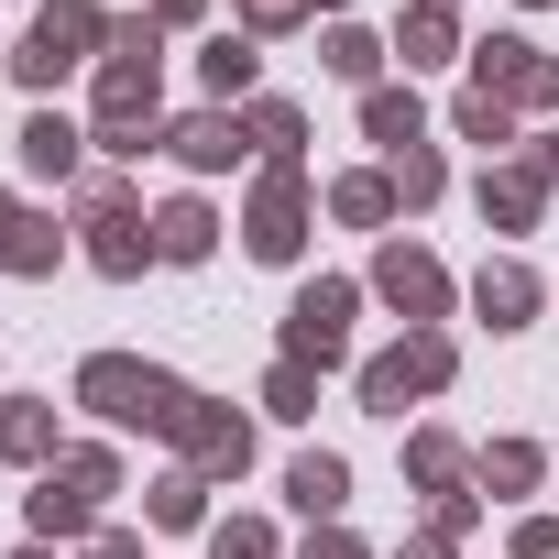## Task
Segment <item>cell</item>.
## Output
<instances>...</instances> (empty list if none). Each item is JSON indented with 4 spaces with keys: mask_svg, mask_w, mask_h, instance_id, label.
Segmentation results:
<instances>
[{
    "mask_svg": "<svg viewBox=\"0 0 559 559\" xmlns=\"http://www.w3.org/2000/svg\"><path fill=\"white\" fill-rule=\"evenodd\" d=\"M12 559H56V548H45V537H34V548H12Z\"/></svg>",
    "mask_w": 559,
    "mask_h": 559,
    "instance_id": "obj_40",
    "label": "cell"
},
{
    "mask_svg": "<svg viewBox=\"0 0 559 559\" xmlns=\"http://www.w3.org/2000/svg\"><path fill=\"white\" fill-rule=\"evenodd\" d=\"M143 395H154V362H132V352H88L78 362V406H99L110 428H143Z\"/></svg>",
    "mask_w": 559,
    "mask_h": 559,
    "instance_id": "obj_10",
    "label": "cell"
},
{
    "mask_svg": "<svg viewBox=\"0 0 559 559\" xmlns=\"http://www.w3.org/2000/svg\"><path fill=\"white\" fill-rule=\"evenodd\" d=\"M78 559H143V537H132V526H99V537H88Z\"/></svg>",
    "mask_w": 559,
    "mask_h": 559,
    "instance_id": "obj_35",
    "label": "cell"
},
{
    "mask_svg": "<svg viewBox=\"0 0 559 559\" xmlns=\"http://www.w3.org/2000/svg\"><path fill=\"white\" fill-rule=\"evenodd\" d=\"M209 559H274V526L263 515H230V526H209Z\"/></svg>",
    "mask_w": 559,
    "mask_h": 559,
    "instance_id": "obj_31",
    "label": "cell"
},
{
    "mask_svg": "<svg viewBox=\"0 0 559 559\" xmlns=\"http://www.w3.org/2000/svg\"><path fill=\"white\" fill-rule=\"evenodd\" d=\"M241 132H252V154H263V165H297V154H308V110H297V99H252V121H241Z\"/></svg>",
    "mask_w": 559,
    "mask_h": 559,
    "instance_id": "obj_20",
    "label": "cell"
},
{
    "mask_svg": "<svg viewBox=\"0 0 559 559\" xmlns=\"http://www.w3.org/2000/svg\"><path fill=\"white\" fill-rule=\"evenodd\" d=\"M121 493V472H110V450H67L45 483H34V537L56 548V537H99V504Z\"/></svg>",
    "mask_w": 559,
    "mask_h": 559,
    "instance_id": "obj_2",
    "label": "cell"
},
{
    "mask_svg": "<svg viewBox=\"0 0 559 559\" xmlns=\"http://www.w3.org/2000/svg\"><path fill=\"white\" fill-rule=\"evenodd\" d=\"M78 154H88V132H78L67 110H34V121H23V165H34V176H78Z\"/></svg>",
    "mask_w": 559,
    "mask_h": 559,
    "instance_id": "obj_19",
    "label": "cell"
},
{
    "mask_svg": "<svg viewBox=\"0 0 559 559\" xmlns=\"http://www.w3.org/2000/svg\"><path fill=\"white\" fill-rule=\"evenodd\" d=\"M263 406H274V417H319V373H308V362H274V373H263Z\"/></svg>",
    "mask_w": 559,
    "mask_h": 559,
    "instance_id": "obj_30",
    "label": "cell"
},
{
    "mask_svg": "<svg viewBox=\"0 0 559 559\" xmlns=\"http://www.w3.org/2000/svg\"><path fill=\"white\" fill-rule=\"evenodd\" d=\"M384 176H395V209H428V198L450 187V165H439L428 143H406V154H384Z\"/></svg>",
    "mask_w": 559,
    "mask_h": 559,
    "instance_id": "obj_27",
    "label": "cell"
},
{
    "mask_svg": "<svg viewBox=\"0 0 559 559\" xmlns=\"http://www.w3.org/2000/svg\"><path fill=\"white\" fill-rule=\"evenodd\" d=\"M297 12H308V0H241V23H252V34H286Z\"/></svg>",
    "mask_w": 559,
    "mask_h": 559,
    "instance_id": "obj_34",
    "label": "cell"
},
{
    "mask_svg": "<svg viewBox=\"0 0 559 559\" xmlns=\"http://www.w3.org/2000/svg\"><path fill=\"white\" fill-rule=\"evenodd\" d=\"M154 88H165V23L143 12V23H121L110 34V56H99V154L121 165V154H143V143H165L154 132Z\"/></svg>",
    "mask_w": 559,
    "mask_h": 559,
    "instance_id": "obj_1",
    "label": "cell"
},
{
    "mask_svg": "<svg viewBox=\"0 0 559 559\" xmlns=\"http://www.w3.org/2000/svg\"><path fill=\"white\" fill-rule=\"evenodd\" d=\"M209 241H219L209 198H165V209H154V252H165V263H209Z\"/></svg>",
    "mask_w": 559,
    "mask_h": 559,
    "instance_id": "obj_18",
    "label": "cell"
},
{
    "mask_svg": "<svg viewBox=\"0 0 559 559\" xmlns=\"http://www.w3.org/2000/svg\"><path fill=\"white\" fill-rule=\"evenodd\" d=\"M308 12H341V0H308Z\"/></svg>",
    "mask_w": 559,
    "mask_h": 559,
    "instance_id": "obj_41",
    "label": "cell"
},
{
    "mask_svg": "<svg viewBox=\"0 0 559 559\" xmlns=\"http://www.w3.org/2000/svg\"><path fill=\"white\" fill-rule=\"evenodd\" d=\"M308 559H362V537L352 526H308Z\"/></svg>",
    "mask_w": 559,
    "mask_h": 559,
    "instance_id": "obj_36",
    "label": "cell"
},
{
    "mask_svg": "<svg viewBox=\"0 0 559 559\" xmlns=\"http://www.w3.org/2000/svg\"><path fill=\"white\" fill-rule=\"evenodd\" d=\"M176 450H187V472H209V483H241V461H252V428L230 417V406H187V428H176Z\"/></svg>",
    "mask_w": 559,
    "mask_h": 559,
    "instance_id": "obj_11",
    "label": "cell"
},
{
    "mask_svg": "<svg viewBox=\"0 0 559 559\" xmlns=\"http://www.w3.org/2000/svg\"><path fill=\"white\" fill-rule=\"evenodd\" d=\"M319 67H330V78H352V88H373V67H384V45H373L362 23H330V45H319Z\"/></svg>",
    "mask_w": 559,
    "mask_h": 559,
    "instance_id": "obj_26",
    "label": "cell"
},
{
    "mask_svg": "<svg viewBox=\"0 0 559 559\" xmlns=\"http://www.w3.org/2000/svg\"><path fill=\"white\" fill-rule=\"evenodd\" d=\"M352 308H362V286H341V274H319V286H297V308H286V362L330 373V362L352 352Z\"/></svg>",
    "mask_w": 559,
    "mask_h": 559,
    "instance_id": "obj_7",
    "label": "cell"
},
{
    "mask_svg": "<svg viewBox=\"0 0 559 559\" xmlns=\"http://www.w3.org/2000/svg\"><path fill=\"white\" fill-rule=\"evenodd\" d=\"M198 78H209V99L230 110V99L263 78V45H252V34H209V45H198Z\"/></svg>",
    "mask_w": 559,
    "mask_h": 559,
    "instance_id": "obj_17",
    "label": "cell"
},
{
    "mask_svg": "<svg viewBox=\"0 0 559 559\" xmlns=\"http://www.w3.org/2000/svg\"><path fill=\"white\" fill-rule=\"evenodd\" d=\"M461 45V23H450V0H406V23H395V56L406 67H439Z\"/></svg>",
    "mask_w": 559,
    "mask_h": 559,
    "instance_id": "obj_21",
    "label": "cell"
},
{
    "mask_svg": "<svg viewBox=\"0 0 559 559\" xmlns=\"http://www.w3.org/2000/svg\"><path fill=\"white\" fill-rule=\"evenodd\" d=\"M450 384V330H406L395 352L362 362V406L373 417H406V395H439Z\"/></svg>",
    "mask_w": 559,
    "mask_h": 559,
    "instance_id": "obj_5",
    "label": "cell"
},
{
    "mask_svg": "<svg viewBox=\"0 0 559 559\" xmlns=\"http://www.w3.org/2000/svg\"><path fill=\"white\" fill-rule=\"evenodd\" d=\"M286 504H297L308 526H330V515L352 504V461H341V450H297V461H286Z\"/></svg>",
    "mask_w": 559,
    "mask_h": 559,
    "instance_id": "obj_13",
    "label": "cell"
},
{
    "mask_svg": "<svg viewBox=\"0 0 559 559\" xmlns=\"http://www.w3.org/2000/svg\"><path fill=\"white\" fill-rule=\"evenodd\" d=\"M143 515H154V526H209V472H187V461H176V472H154Z\"/></svg>",
    "mask_w": 559,
    "mask_h": 559,
    "instance_id": "obj_23",
    "label": "cell"
},
{
    "mask_svg": "<svg viewBox=\"0 0 559 559\" xmlns=\"http://www.w3.org/2000/svg\"><path fill=\"white\" fill-rule=\"evenodd\" d=\"M537 472H548V461H537L526 439H493V450H483V493H526Z\"/></svg>",
    "mask_w": 559,
    "mask_h": 559,
    "instance_id": "obj_29",
    "label": "cell"
},
{
    "mask_svg": "<svg viewBox=\"0 0 559 559\" xmlns=\"http://www.w3.org/2000/svg\"><path fill=\"white\" fill-rule=\"evenodd\" d=\"M0 461H34V472H56L67 450H56V406L45 395H12L0 406Z\"/></svg>",
    "mask_w": 559,
    "mask_h": 559,
    "instance_id": "obj_16",
    "label": "cell"
},
{
    "mask_svg": "<svg viewBox=\"0 0 559 559\" xmlns=\"http://www.w3.org/2000/svg\"><path fill=\"white\" fill-rule=\"evenodd\" d=\"M362 132H373L384 154H406V143L428 132V110H417V88H362Z\"/></svg>",
    "mask_w": 559,
    "mask_h": 559,
    "instance_id": "obj_22",
    "label": "cell"
},
{
    "mask_svg": "<svg viewBox=\"0 0 559 559\" xmlns=\"http://www.w3.org/2000/svg\"><path fill=\"white\" fill-rule=\"evenodd\" d=\"M406 559H450V526H428V537H406Z\"/></svg>",
    "mask_w": 559,
    "mask_h": 559,
    "instance_id": "obj_38",
    "label": "cell"
},
{
    "mask_svg": "<svg viewBox=\"0 0 559 559\" xmlns=\"http://www.w3.org/2000/svg\"><path fill=\"white\" fill-rule=\"evenodd\" d=\"M406 472H417V483H428V504H439V493H461V472H472V461H461V439L417 428V439H406Z\"/></svg>",
    "mask_w": 559,
    "mask_h": 559,
    "instance_id": "obj_25",
    "label": "cell"
},
{
    "mask_svg": "<svg viewBox=\"0 0 559 559\" xmlns=\"http://www.w3.org/2000/svg\"><path fill=\"white\" fill-rule=\"evenodd\" d=\"M537 209H548V176L515 154V165H483V219L493 230H537Z\"/></svg>",
    "mask_w": 559,
    "mask_h": 559,
    "instance_id": "obj_14",
    "label": "cell"
},
{
    "mask_svg": "<svg viewBox=\"0 0 559 559\" xmlns=\"http://www.w3.org/2000/svg\"><path fill=\"white\" fill-rule=\"evenodd\" d=\"M78 219H88V263H99V274H143V263H165V252H154V219L132 209L121 176H78Z\"/></svg>",
    "mask_w": 559,
    "mask_h": 559,
    "instance_id": "obj_3",
    "label": "cell"
},
{
    "mask_svg": "<svg viewBox=\"0 0 559 559\" xmlns=\"http://www.w3.org/2000/svg\"><path fill=\"white\" fill-rule=\"evenodd\" d=\"M110 34H121V23L99 12V0H45V23L23 34V56H12V67H23V88H56V78H78V67H88V45H110Z\"/></svg>",
    "mask_w": 559,
    "mask_h": 559,
    "instance_id": "obj_4",
    "label": "cell"
},
{
    "mask_svg": "<svg viewBox=\"0 0 559 559\" xmlns=\"http://www.w3.org/2000/svg\"><path fill=\"white\" fill-rule=\"evenodd\" d=\"M241 241H252V263H297L308 252V165H263V187L241 209Z\"/></svg>",
    "mask_w": 559,
    "mask_h": 559,
    "instance_id": "obj_6",
    "label": "cell"
},
{
    "mask_svg": "<svg viewBox=\"0 0 559 559\" xmlns=\"http://www.w3.org/2000/svg\"><path fill=\"white\" fill-rule=\"evenodd\" d=\"M56 252H67V230H56V219H23V241H12V274H56Z\"/></svg>",
    "mask_w": 559,
    "mask_h": 559,
    "instance_id": "obj_32",
    "label": "cell"
},
{
    "mask_svg": "<svg viewBox=\"0 0 559 559\" xmlns=\"http://www.w3.org/2000/svg\"><path fill=\"white\" fill-rule=\"evenodd\" d=\"M165 154H176V165H198V176H219V165H241V154H252V132H241L230 110H187V121H165Z\"/></svg>",
    "mask_w": 559,
    "mask_h": 559,
    "instance_id": "obj_12",
    "label": "cell"
},
{
    "mask_svg": "<svg viewBox=\"0 0 559 559\" xmlns=\"http://www.w3.org/2000/svg\"><path fill=\"white\" fill-rule=\"evenodd\" d=\"M209 12V0H154V23H198Z\"/></svg>",
    "mask_w": 559,
    "mask_h": 559,
    "instance_id": "obj_39",
    "label": "cell"
},
{
    "mask_svg": "<svg viewBox=\"0 0 559 559\" xmlns=\"http://www.w3.org/2000/svg\"><path fill=\"white\" fill-rule=\"evenodd\" d=\"M472 308H483L493 330H526V319H537V274H526L515 252H504V263H483V274H472Z\"/></svg>",
    "mask_w": 559,
    "mask_h": 559,
    "instance_id": "obj_15",
    "label": "cell"
},
{
    "mask_svg": "<svg viewBox=\"0 0 559 559\" xmlns=\"http://www.w3.org/2000/svg\"><path fill=\"white\" fill-rule=\"evenodd\" d=\"M450 132H461V143H483V154H504V143H515V99H493V88H461Z\"/></svg>",
    "mask_w": 559,
    "mask_h": 559,
    "instance_id": "obj_24",
    "label": "cell"
},
{
    "mask_svg": "<svg viewBox=\"0 0 559 559\" xmlns=\"http://www.w3.org/2000/svg\"><path fill=\"white\" fill-rule=\"evenodd\" d=\"M373 297H384L406 330H439V319H450V274H439V252L384 241V252H373Z\"/></svg>",
    "mask_w": 559,
    "mask_h": 559,
    "instance_id": "obj_9",
    "label": "cell"
},
{
    "mask_svg": "<svg viewBox=\"0 0 559 559\" xmlns=\"http://www.w3.org/2000/svg\"><path fill=\"white\" fill-rule=\"evenodd\" d=\"M12 241H23V209H12V198H0V274H12Z\"/></svg>",
    "mask_w": 559,
    "mask_h": 559,
    "instance_id": "obj_37",
    "label": "cell"
},
{
    "mask_svg": "<svg viewBox=\"0 0 559 559\" xmlns=\"http://www.w3.org/2000/svg\"><path fill=\"white\" fill-rule=\"evenodd\" d=\"M515 559H559V515H526L515 526Z\"/></svg>",
    "mask_w": 559,
    "mask_h": 559,
    "instance_id": "obj_33",
    "label": "cell"
},
{
    "mask_svg": "<svg viewBox=\"0 0 559 559\" xmlns=\"http://www.w3.org/2000/svg\"><path fill=\"white\" fill-rule=\"evenodd\" d=\"M330 209H341L352 230H384V219H395V176H341V187H330Z\"/></svg>",
    "mask_w": 559,
    "mask_h": 559,
    "instance_id": "obj_28",
    "label": "cell"
},
{
    "mask_svg": "<svg viewBox=\"0 0 559 559\" xmlns=\"http://www.w3.org/2000/svg\"><path fill=\"white\" fill-rule=\"evenodd\" d=\"M472 88H493L515 110H559V56H537L526 34H483L472 45Z\"/></svg>",
    "mask_w": 559,
    "mask_h": 559,
    "instance_id": "obj_8",
    "label": "cell"
}]
</instances>
